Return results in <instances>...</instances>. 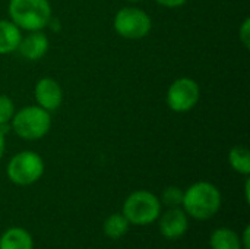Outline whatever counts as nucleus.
Segmentation results:
<instances>
[{
    "label": "nucleus",
    "instance_id": "5701e85b",
    "mask_svg": "<svg viewBox=\"0 0 250 249\" xmlns=\"http://www.w3.org/2000/svg\"><path fill=\"white\" fill-rule=\"evenodd\" d=\"M126 1H127V3H133V4H135V3H139V1H142V0H126Z\"/></svg>",
    "mask_w": 250,
    "mask_h": 249
},
{
    "label": "nucleus",
    "instance_id": "423d86ee",
    "mask_svg": "<svg viewBox=\"0 0 250 249\" xmlns=\"http://www.w3.org/2000/svg\"><path fill=\"white\" fill-rule=\"evenodd\" d=\"M114 31L125 40H142L152 29L151 16L135 6H125L114 15Z\"/></svg>",
    "mask_w": 250,
    "mask_h": 249
},
{
    "label": "nucleus",
    "instance_id": "1a4fd4ad",
    "mask_svg": "<svg viewBox=\"0 0 250 249\" xmlns=\"http://www.w3.org/2000/svg\"><path fill=\"white\" fill-rule=\"evenodd\" d=\"M189 229V220L185 210L179 207L170 208L160 219V232L166 239L174 241L182 238Z\"/></svg>",
    "mask_w": 250,
    "mask_h": 249
},
{
    "label": "nucleus",
    "instance_id": "9b49d317",
    "mask_svg": "<svg viewBox=\"0 0 250 249\" xmlns=\"http://www.w3.org/2000/svg\"><path fill=\"white\" fill-rule=\"evenodd\" d=\"M22 38V29L10 19H0V54L18 51Z\"/></svg>",
    "mask_w": 250,
    "mask_h": 249
},
{
    "label": "nucleus",
    "instance_id": "f3484780",
    "mask_svg": "<svg viewBox=\"0 0 250 249\" xmlns=\"http://www.w3.org/2000/svg\"><path fill=\"white\" fill-rule=\"evenodd\" d=\"M183 192L180 188L177 186H168L163 191V195H161V200L163 203L170 207V208H174V207H179L182 205V201H183Z\"/></svg>",
    "mask_w": 250,
    "mask_h": 249
},
{
    "label": "nucleus",
    "instance_id": "f8f14e48",
    "mask_svg": "<svg viewBox=\"0 0 250 249\" xmlns=\"http://www.w3.org/2000/svg\"><path fill=\"white\" fill-rule=\"evenodd\" d=\"M0 249H34V241L28 230L10 227L0 236Z\"/></svg>",
    "mask_w": 250,
    "mask_h": 249
},
{
    "label": "nucleus",
    "instance_id": "a211bd4d",
    "mask_svg": "<svg viewBox=\"0 0 250 249\" xmlns=\"http://www.w3.org/2000/svg\"><path fill=\"white\" fill-rule=\"evenodd\" d=\"M239 38L242 41V44L245 45V48L250 47V19L246 18L243 21V23L239 28Z\"/></svg>",
    "mask_w": 250,
    "mask_h": 249
},
{
    "label": "nucleus",
    "instance_id": "dca6fc26",
    "mask_svg": "<svg viewBox=\"0 0 250 249\" xmlns=\"http://www.w3.org/2000/svg\"><path fill=\"white\" fill-rule=\"evenodd\" d=\"M16 109L13 100L9 95L0 94V126H10V120Z\"/></svg>",
    "mask_w": 250,
    "mask_h": 249
},
{
    "label": "nucleus",
    "instance_id": "39448f33",
    "mask_svg": "<svg viewBox=\"0 0 250 249\" xmlns=\"http://www.w3.org/2000/svg\"><path fill=\"white\" fill-rule=\"evenodd\" d=\"M44 160L40 154L31 150L18 153L7 163V178L18 186H29L38 182L44 175Z\"/></svg>",
    "mask_w": 250,
    "mask_h": 249
},
{
    "label": "nucleus",
    "instance_id": "f257e3e1",
    "mask_svg": "<svg viewBox=\"0 0 250 249\" xmlns=\"http://www.w3.org/2000/svg\"><path fill=\"white\" fill-rule=\"evenodd\" d=\"M221 192L211 182H196L183 192L185 213L195 220H209L221 208Z\"/></svg>",
    "mask_w": 250,
    "mask_h": 249
},
{
    "label": "nucleus",
    "instance_id": "2eb2a0df",
    "mask_svg": "<svg viewBox=\"0 0 250 249\" xmlns=\"http://www.w3.org/2000/svg\"><path fill=\"white\" fill-rule=\"evenodd\" d=\"M130 223L122 213L111 214L104 222V233L110 239H120L129 230Z\"/></svg>",
    "mask_w": 250,
    "mask_h": 249
},
{
    "label": "nucleus",
    "instance_id": "9d476101",
    "mask_svg": "<svg viewBox=\"0 0 250 249\" xmlns=\"http://www.w3.org/2000/svg\"><path fill=\"white\" fill-rule=\"evenodd\" d=\"M50 47V40L48 37L41 31H29L28 35H22L18 51L19 54L26 59V60H40L42 59Z\"/></svg>",
    "mask_w": 250,
    "mask_h": 249
},
{
    "label": "nucleus",
    "instance_id": "4be33fe9",
    "mask_svg": "<svg viewBox=\"0 0 250 249\" xmlns=\"http://www.w3.org/2000/svg\"><path fill=\"white\" fill-rule=\"evenodd\" d=\"M249 185H250V182H249V179L246 181V186H245V197H246V201L249 203Z\"/></svg>",
    "mask_w": 250,
    "mask_h": 249
},
{
    "label": "nucleus",
    "instance_id": "6e6552de",
    "mask_svg": "<svg viewBox=\"0 0 250 249\" xmlns=\"http://www.w3.org/2000/svg\"><path fill=\"white\" fill-rule=\"evenodd\" d=\"M34 97H35L37 106L51 113V112H56L62 106L63 90L56 79L45 76L37 81L35 88H34Z\"/></svg>",
    "mask_w": 250,
    "mask_h": 249
},
{
    "label": "nucleus",
    "instance_id": "ddd939ff",
    "mask_svg": "<svg viewBox=\"0 0 250 249\" xmlns=\"http://www.w3.org/2000/svg\"><path fill=\"white\" fill-rule=\"evenodd\" d=\"M212 249H242L240 236L229 227H220L212 232L209 238Z\"/></svg>",
    "mask_w": 250,
    "mask_h": 249
},
{
    "label": "nucleus",
    "instance_id": "0eeeda50",
    "mask_svg": "<svg viewBox=\"0 0 250 249\" xmlns=\"http://www.w3.org/2000/svg\"><path fill=\"white\" fill-rule=\"evenodd\" d=\"M201 98L199 84L188 76L177 78L168 87L167 91V106L176 113H188L198 104Z\"/></svg>",
    "mask_w": 250,
    "mask_h": 249
},
{
    "label": "nucleus",
    "instance_id": "412c9836",
    "mask_svg": "<svg viewBox=\"0 0 250 249\" xmlns=\"http://www.w3.org/2000/svg\"><path fill=\"white\" fill-rule=\"evenodd\" d=\"M4 150H6V134L0 129V160L3 158Z\"/></svg>",
    "mask_w": 250,
    "mask_h": 249
},
{
    "label": "nucleus",
    "instance_id": "7ed1b4c3",
    "mask_svg": "<svg viewBox=\"0 0 250 249\" xmlns=\"http://www.w3.org/2000/svg\"><path fill=\"white\" fill-rule=\"evenodd\" d=\"M12 131L25 141H38L51 129L50 112L40 106H26L15 112L10 120Z\"/></svg>",
    "mask_w": 250,
    "mask_h": 249
},
{
    "label": "nucleus",
    "instance_id": "20e7f679",
    "mask_svg": "<svg viewBox=\"0 0 250 249\" xmlns=\"http://www.w3.org/2000/svg\"><path fill=\"white\" fill-rule=\"evenodd\" d=\"M122 214L130 225L146 226L160 219L161 201L151 191H135L126 198Z\"/></svg>",
    "mask_w": 250,
    "mask_h": 249
},
{
    "label": "nucleus",
    "instance_id": "aec40b11",
    "mask_svg": "<svg viewBox=\"0 0 250 249\" xmlns=\"http://www.w3.org/2000/svg\"><path fill=\"white\" fill-rule=\"evenodd\" d=\"M249 233H250V226L248 225V226L245 227V230H243V238H240V242H242V248L250 249Z\"/></svg>",
    "mask_w": 250,
    "mask_h": 249
},
{
    "label": "nucleus",
    "instance_id": "f03ea898",
    "mask_svg": "<svg viewBox=\"0 0 250 249\" xmlns=\"http://www.w3.org/2000/svg\"><path fill=\"white\" fill-rule=\"evenodd\" d=\"M51 13L48 0H9L10 21L22 31L44 29L53 18Z\"/></svg>",
    "mask_w": 250,
    "mask_h": 249
},
{
    "label": "nucleus",
    "instance_id": "4468645a",
    "mask_svg": "<svg viewBox=\"0 0 250 249\" xmlns=\"http://www.w3.org/2000/svg\"><path fill=\"white\" fill-rule=\"evenodd\" d=\"M229 163L231 169L243 176H249L250 173V153L248 147L236 145L229 153Z\"/></svg>",
    "mask_w": 250,
    "mask_h": 249
},
{
    "label": "nucleus",
    "instance_id": "6ab92c4d",
    "mask_svg": "<svg viewBox=\"0 0 250 249\" xmlns=\"http://www.w3.org/2000/svg\"><path fill=\"white\" fill-rule=\"evenodd\" d=\"M160 6H164V7H168V9H176V7H180L183 4H186L188 0H155Z\"/></svg>",
    "mask_w": 250,
    "mask_h": 249
}]
</instances>
